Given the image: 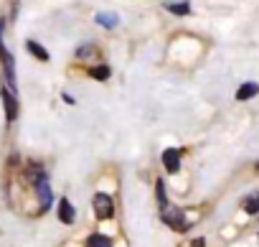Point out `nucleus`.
<instances>
[{
  "instance_id": "obj_7",
  "label": "nucleus",
  "mask_w": 259,
  "mask_h": 247,
  "mask_svg": "<svg viewBox=\"0 0 259 247\" xmlns=\"http://www.w3.org/2000/svg\"><path fill=\"white\" fill-rule=\"evenodd\" d=\"M259 94V84L256 82H244L239 89H236V99L239 102H246V99H251V97H256Z\"/></svg>"
},
{
  "instance_id": "obj_8",
  "label": "nucleus",
  "mask_w": 259,
  "mask_h": 247,
  "mask_svg": "<svg viewBox=\"0 0 259 247\" xmlns=\"http://www.w3.org/2000/svg\"><path fill=\"white\" fill-rule=\"evenodd\" d=\"M84 247H114V242H112V237H107L102 232H94V234L87 237V244Z\"/></svg>"
},
{
  "instance_id": "obj_11",
  "label": "nucleus",
  "mask_w": 259,
  "mask_h": 247,
  "mask_svg": "<svg viewBox=\"0 0 259 247\" xmlns=\"http://www.w3.org/2000/svg\"><path fill=\"white\" fill-rule=\"evenodd\" d=\"M109 74H112V69H109L107 64H99V66L89 69V77H92V79H97V82H107V79H109Z\"/></svg>"
},
{
  "instance_id": "obj_16",
  "label": "nucleus",
  "mask_w": 259,
  "mask_h": 247,
  "mask_svg": "<svg viewBox=\"0 0 259 247\" xmlns=\"http://www.w3.org/2000/svg\"><path fill=\"white\" fill-rule=\"evenodd\" d=\"M256 171H259V163H256Z\"/></svg>"
},
{
  "instance_id": "obj_4",
  "label": "nucleus",
  "mask_w": 259,
  "mask_h": 247,
  "mask_svg": "<svg viewBox=\"0 0 259 247\" xmlns=\"http://www.w3.org/2000/svg\"><path fill=\"white\" fill-rule=\"evenodd\" d=\"M0 97H3V104H6V117L8 122H13L18 117V99H16V92L3 87V92H0Z\"/></svg>"
},
{
  "instance_id": "obj_13",
  "label": "nucleus",
  "mask_w": 259,
  "mask_h": 247,
  "mask_svg": "<svg viewBox=\"0 0 259 247\" xmlns=\"http://www.w3.org/2000/svg\"><path fill=\"white\" fill-rule=\"evenodd\" d=\"M94 54H97V46H94V44H84V46L76 49V59H89V56H94Z\"/></svg>"
},
{
  "instance_id": "obj_1",
  "label": "nucleus",
  "mask_w": 259,
  "mask_h": 247,
  "mask_svg": "<svg viewBox=\"0 0 259 247\" xmlns=\"http://www.w3.org/2000/svg\"><path fill=\"white\" fill-rule=\"evenodd\" d=\"M160 219H163L170 229H176V232H186V229L191 227V222L186 219V211L178 209V206H170V204L160 206Z\"/></svg>"
},
{
  "instance_id": "obj_3",
  "label": "nucleus",
  "mask_w": 259,
  "mask_h": 247,
  "mask_svg": "<svg viewBox=\"0 0 259 247\" xmlns=\"http://www.w3.org/2000/svg\"><path fill=\"white\" fill-rule=\"evenodd\" d=\"M0 59H3V74H6V87L16 92V61H13V54L3 46L0 49Z\"/></svg>"
},
{
  "instance_id": "obj_6",
  "label": "nucleus",
  "mask_w": 259,
  "mask_h": 247,
  "mask_svg": "<svg viewBox=\"0 0 259 247\" xmlns=\"http://www.w3.org/2000/svg\"><path fill=\"white\" fill-rule=\"evenodd\" d=\"M59 219L64 224H74L76 222V209L71 206L69 199H59Z\"/></svg>"
},
{
  "instance_id": "obj_15",
  "label": "nucleus",
  "mask_w": 259,
  "mask_h": 247,
  "mask_svg": "<svg viewBox=\"0 0 259 247\" xmlns=\"http://www.w3.org/2000/svg\"><path fill=\"white\" fill-rule=\"evenodd\" d=\"M3 28H6V21H0V49H3Z\"/></svg>"
},
{
  "instance_id": "obj_14",
  "label": "nucleus",
  "mask_w": 259,
  "mask_h": 247,
  "mask_svg": "<svg viewBox=\"0 0 259 247\" xmlns=\"http://www.w3.org/2000/svg\"><path fill=\"white\" fill-rule=\"evenodd\" d=\"M97 23H102L104 28H114V26H117V16H109V13H99V16H97Z\"/></svg>"
},
{
  "instance_id": "obj_9",
  "label": "nucleus",
  "mask_w": 259,
  "mask_h": 247,
  "mask_svg": "<svg viewBox=\"0 0 259 247\" xmlns=\"http://www.w3.org/2000/svg\"><path fill=\"white\" fill-rule=\"evenodd\" d=\"M241 209H244L246 214H251V217H256V214H259V191H254V194H249V196L244 199V204H241Z\"/></svg>"
},
{
  "instance_id": "obj_5",
  "label": "nucleus",
  "mask_w": 259,
  "mask_h": 247,
  "mask_svg": "<svg viewBox=\"0 0 259 247\" xmlns=\"http://www.w3.org/2000/svg\"><path fill=\"white\" fill-rule=\"evenodd\" d=\"M163 166L168 173H178L181 171V151L178 148H165L163 151Z\"/></svg>"
},
{
  "instance_id": "obj_10",
  "label": "nucleus",
  "mask_w": 259,
  "mask_h": 247,
  "mask_svg": "<svg viewBox=\"0 0 259 247\" xmlns=\"http://www.w3.org/2000/svg\"><path fill=\"white\" fill-rule=\"evenodd\" d=\"M26 49H28V51H31V54L38 59V61H49V51H46L41 44H36V41H26Z\"/></svg>"
},
{
  "instance_id": "obj_2",
  "label": "nucleus",
  "mask_w": 259,
  "mask_h": 247,
  "mask_svg": "<svg viewBox=\"0 0 259 247\" xmlns=\"http://www.w3.org/2000/svg\"><path fill=\"white\" fill-rule=\"evenodd\" d=\"M92 209H94V217L99 219V222H107V219H112L114 217V201H112V196L109 194H94L92 196Z\"/></svg>"
},
{
  "instance_id": "obj_12",
  "label": "nucleus",
  "mask_w": 259,
  "mask_h": 247,
  "mask_svg": "<svg viewBox=\"0 0 259 247\" xmlns=\"http://www.w3.org/2000/svg\"><path fill=\"white\" fill-rule=\"evenodd\" d=\"M165 8H168L170 13H176V16H188V13H191V6H188V3H168Z\"/></svg>"
}]
</instances>
